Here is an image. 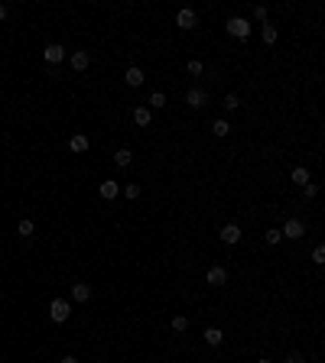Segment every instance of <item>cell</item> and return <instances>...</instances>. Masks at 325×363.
Listing matches in <instances>:
<instances>
[{
    "label": "cell",
    "mask_w": 325,
    "mask_h": 363,
    "mask_svg": "<svg viewBox=\"0 0 325 363\" xmlns=\"http://www.w3.org/2000/svg\"><path fill=\"white\" fill-rule=\"evenodd\" d=\"M46 62H49V65H59V62H62V59H65V49H62V45H46Z\"/></svg>",
    "instance_id": "5"
},
{
    "label": "cell",
    "mask_w": 325,
    "mask_h": 363,
    "mask_svg": "<svg viewBox=\"0 0 325 363\" xmlns=\"http://www.w3.org/2000/svg\"><path fill=\"white\" fill-rule=\"evenodd\" d=\"M68 315H72V305H68L65 299H55L52 305H49V318L59 321V324H62V321H68Z\"/></svg>",
    "instance_id": "1"
},
{
    "label": "cell",
    "mask_w": 325,
    "mask_h": 363,
    "mask_svg": "<svg viewBox=\"0 0 325 363\" xmlns=\"http://www.w3.org/2000/svg\"><path fill=\"white\" fill-rule=\"evenodd\" d=\"M124 195H127V198H140V185H127Z\"/></svg>",
    "instance_id": "26"
},
{
    "label": "cell",
    "mask_w": 325,
    "mask_h": 363,
    "mask_svg": "<svg viewBox=\"0 0 325 363\" xmlns=\"http://www.w3.org/2000/svg\"><path fill=\"white\" fill-rule=\"evenodd\" d=\"M263 43H276V26H263Z\"/></svg>",
    "instance_id": "21"
},
{
    "label": "cell",
    "mask_w": 325,
    "mask_h": 363,
    "mask_svg": "<svg viewBox=\"0 0 325 363\" xmlns=\"http://www.w3.org/2000/svg\"><path fill=\"white\" fill-rule=\"evenodd\" d=\"M130 159H133V152H130V150H117V152H114V162H117L120 169H124V166H130Z\"/></svg>",
    "instance_id": "16"
},
{
    "label": "cell",
    "mask_w": 325,
    "mask_h": 363,
    "mask_svg": "<svg viewBox=\"0 0 325 363\" xmlns=\"http://www.w3.org/2000/svg\"><path fill=\"white\" fill-rule=\"evenodd\" d=\"M238 104H241V101L234 94H225V107H228V110H238Z\"/></svg>",
    "instance_id": "23"
},
{
    "label": "cell",
    "mask_w": 325,
    "mask_h": 363,
    "mask_svg": "<svg viewBox=\"0 0 325 363\" xmlns=\"http://www.w3.org/2000/svg\"><path fill=\"white\" fill-rule=\"evenodd\" d=\"M68 150H72V152H85L88 150V136H85V133H75V136L68 139Z\"/></svg>",
    "instance_id": "10"
},
{
    "label": "cell",
    "mask_w": 325,
    "mask_h": 363,
    "mask_svg": "<svg viewBox=\"0 0 325 363\" xmlns=\"http://www.w3.org/2000/svg\"><path fill=\"white\" fill-rule=\"evenodd\" d=\"M117 192H120L117 182H101V198H108L111 201V198H117Z\"/></svg>",
    "instance_id": "13"
},
{
    "label": "cell",
    "mask_w": 325,
    "mask_h": 363,
    "mask_svg": "<svg viewBox=\"0 0 325 363\" xmlns=\"http://www.w3.org/2000/svg\"><path fill=\"white\" fill-rule=\"evenodd\" d=\"M72 299L75 302H88L91 299V286H88V282H75V286H72Z\"/></svg>",
    "instance_id": "8"
},
{
    "label": "cell",
    "mask_w": 325,
    "mask_h": 363,
    "mask_svg": "<svg viewBox=\"0 0 325 363\" xmlns=\"http://www.w3.org/2000/svg\"><path fill=\"white\" fill-rule=\"evenodd\" d=\"M124 78H127L130 88H140L143 85V72H140V68H127V75H124Z\"/></svg>",
    "instance_id": "12"
},
{
    "label": "cell",
    "mask_w": 325,
    "mask_h": 363,
    "mask_svg": "<svg viewBox=\"0 0 325 363\" xmlns=\"http://www.w3.org/2000/svg\"><path fill=\"white\" fill-rule=\"evenodd\" d=\"M133 123L137 127H150V107H137L133 110Z\"/></svg>",
    "instance_id": "11"
},
{
    "label": "cell",
    "mask_w": 325,
    "mask_h": 363,
    "mask_svg": "<svg viewBox=\"0 0 325 363\" xmlns=\"http://www.w3.org/2000/svg\"><path fill=\"white\" fill-rule=\"evenodd\" d=\"M189 75H202V62H198V59L189 62Z\"/></svg>",
    "instance_id": "25"
},
{
    "label": "cell",
    "mask_w": 325,
    "mask_h": 363,
    "mask_svg": "<svg viewBox=\"0 0 325 363\" xmlns=\"http://www.w3.org/2000/svg\"><path fill=\"white\" fill-rule=\"evenodd\" d=\"M257 363H270V360H257Z\"/></svg>",
    "instance_id": "32"
},
{
    "label": "cell",
    "mask_w": 325,
    "mask_h": 363,
    "mask_svg": "<svg viewBox=\"0 0 325 363\" xmlns=\"http://www.w3.org/2000/svg\"><path fill=\"white\" fill-rule=\"evenodd\" d=\"M205 91H202V88H192V91H189V94H185V104L189 107H205Z\"/></svg>",
    "instance_id": "6"
},
{
    "label": "cell",
    "mask_w": 325,
    "mask_h": 363,
    "mask_svg": "<svg viewBox=\"0 0 325 363\" xmlns=\"http://www.w3.org/2000/svg\"><path fill=\"white\" fill-rule=\"evenodd\" d=\"M32 230H36L32 221H20V237H32Z\"/></svg>",
    "instance_id": "22"
},
{
    "label": "cell",
    "mask_w": 325,
    "mask_h": 363,
    "mask_svg": "<svg viewBox=\"0 0 325 363\" xmlns=\"http://www.w3.org/2000/svg\"><path fill=\"white\" fill-rule=\"evenodd\" d=\"M221 240H225V243H238L241 240V227L238 224H225L221 227Z\"/></svg>",
    "instance_id": "7"
},
{
    "label": "cell",
    "mask_w": 325,
    "mask_h": 363,
    "mask_svg": "<svg viewBox=\"0 0 325 363\" xmlns=\"http://www.w3.org/2000/svg\"><path fill=\"white\" fill-rule=\"evenodd\" d=\"M202 337H205V344H211V347H218V344H221V337H225V334L218 331V328H208V331L202 334Z\"/></svg>",
    "instance_id": "15"
},
{
    "label": "cell",
    "mask_w": 325,
    "mask_h": 363,
    "mask_svg": "<svg viewBox=\"0 0 325 363\" xmlns=\"http://www.w3.org/2000/svg\"><path fill=\"white\" fill-rule=\"evenodd\" d=\"M176 23H179V30H195V10H179Z\"/></svg>",
    "instance_id": "9"
},
{
    "label": "cell",
    "mask_w": 325,
    "mask_h": 363,
    "mask_svg": "<svg viewBox=\"0 0 325 363\" xmlns=\"http://www.w3.org/2000/svg\"><path fill=\"white\" fill-rule=\"evenodd\" d=\"M205 282H208V286H225V282H228V269L211 266V269H208V276H205Z\"/></svg>",
    "instance_id": "4"
},
{
    "label": "cell",
    "mask_w": 325,
    "mask_h": 363,
    "mask_svg": "<svg viewBox=\"0 0 325 363\" xmlns=\"http://www.w3.org/2000/svg\"><path fill=\"white\" fill-rule=\"evenodd\" d=\"M185 328H189V318H185V315H176L173 318V331H185Z\"/></svg>",
    "instance_id": "19"
},
{
    "label": "cell",
    "mask_w": 325,
    "mask_h": 363,
    "mask_svg": "<svg viewBox=\"0 0 325 363\" xmlns=\"http://www.w3.org/2000/svg\"><path fill=\"white\" fill-rule=\"evenodd\" d=\"M228 32H231L234 39H247L250 36V23L241 20V16H231V20H228Z\"/></svg>",
    "instance_id": "2"
},
{
    "label": "cell",
    "mask_w": 325,
    "mask_h": 363,
    "mask_svg": "<svg viewBox=\"0 0 325 363\" xmlns=\"http://www.w3.org/2000/svg\"><path fill=\"white\" fill-rule=\"evenodd\" d=\"M3 16H7V7H3V3H0V20H3Z\"/></svg>",
    "instance_id": "31"
},
{
    "label": "cell",
    "mask_w": 325,
    "mask_h": 363,
    "mask_svg": "<svg viewBox=\"0 0 325 363\" xmlns=\"http://www.w3.org/2000/svg\"><path fill=\"white\" fill-rule=\"evenodd\" d=\"M72 68H75V72H85L88 68V52H72Z\"/></svg>",
    "instance_id": "14"
},
{
    "label": "cell",
    "mask_w": 325,
    "mask_h": 363,
    "mask_svg": "<svg viewBox=\"0 0 325 363\" xmlns=\"http://www.w3.org/2000/svg\"><path fill=\"white\" fill-rule=\"evenodd\" d=\"M292 182H296V185H306V182H309V172H306L303 166H299V169H292Z\"/></svg>",
    "instance_id": "18"
},
{
    "label": "cell",
    "mask_w": 325,
    "mask_h": 363,
    "mask_svg": "<svg viewBox=\"0 0 325 363\" xmlns=\"http://www.w3.org/2000/svg\"><path fill=\"white\" fill-rule=\"evenodd\" d=\"M150 107H166V97H162L160 91H156V94L150 97Z\"/></svg>",
    "instance_id": "24"
},
{
    "label": "cell",
    "mask_w": 325,
    "mask_h": 363,
    "mask_svg": "<svg viewBox=\"0 0 325 363\" xmlns=\"http://www.w3.org/2000/svg\"><path fill=\"white\" fill-rule=\"evenodd\" d=\"M303 188H306V198H315V195H319V188H315V185H312V182H306V185H303Z\"/></svg>",
    "instance_id": "28"
},
{
    "label": "cell",
    "mask_w": 325,
    "mask_h": 363,
    "mask_svg": "<svg viewBox=\"0 0 325 363\" xmlns=\"http://www.w3.org/2000/svg\"><path fill=\"white\" fill-rule=\"evenodd\" d=\"M280 230H276V227H270V230H267V234H263V240H267V243H280Z\"/></svg>",
    "instance_id": "20"
},
{
    "label": "cell",
    "mask_w": 325,
    "mask_h": 363,
    "mask_svg": "<svg viewBox=\"0 0 325 363\" xmlns=\"http://www.w3.org/2000/svg\"><path fill=\"white\" fill-rule=\"evenodd\" d=\"M312 263H325V250L322 246H315L312 250Z\"/></svg>",
    "instance_id": "27"
},
{
    "label": "cell",
    "mask_w": 325,
    "mask_h": 363,
    "mask_svg": "<svg viewBox=\"0 0 325 363\" xmlns=\"http://www.w3.org/2000/svg\"><path fill=\"white\" fill-rule=\"evenodd\" d=\"M283 237H290V240H299V237L306 234V227H303V221H296V217H290L286 224H283V230H280Z\"/></svg>",
    "instance_id": "3"
},
{
    "label": "cell",
    "mask_w": 325,
    "mask_h": 363,
    "mask_svg": "<svg viewBox=\"0 0 325 363\" xmlns=\"http://www.w3.org/2000/svg\"><path fill=\"white\" fill-rule=\"evenodd\" d=\"M286 363H303V357H299V353H290V360Z\"/></svg>",
    "instance_id": "29"
},
{
    "label": "cell",
    "mask_w": 325,
    "mask_h": 363,
    "mask_svg": "<svg viewBox=\"0 0 325 363\" xmlns=\"http://www.w3.org/2000/svg\"><path fill=\"white\" fill-rule=\"evenodd\" d=\"M211 130H215V136H228V133H231L228 120H215V123H211Z\"/></svg>",
    "instance_id": "17"
},
{
    "label": "cell",
    "mask_w": 325,
    "mask_h": 363,
    "mask_svg": "<svg viewBox=\"0 0 325 363\" xmlns=\"http://www.w3.org/2000/svg\"><path fill=\"white\" fill-rule=\"evenodd\" d=\"M59 363H78V360H75V357H62Z\"/></svg>",
    "instance_id": "30"
}]
</instances>
